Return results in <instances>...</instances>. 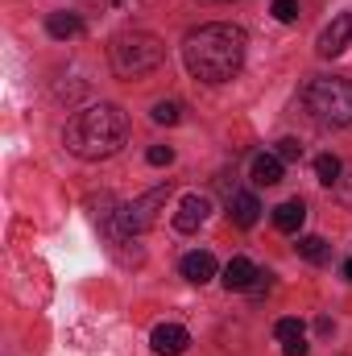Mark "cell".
<instances>
[{
	"label": "cell",
	"mask_w": 352,
	"mask_h": 356,
	"mask_svg": "<svg viewBox=\"0 0 352 356\" xmlns=\"http://www.w3.org/2000/svg\"><path fill=\"white\" fill-rule=\"evenodd\" d=\"M269 277H273V273H257V282H253V286H249V290H253V294H265V290H269V286H273V282H269Z\"/></svg>",
	"instance_id": "cell-23"
},
{
	"label": "cell",
	"mask_w": 352,
	"mask_h": 356,
	"mask_svg": "<svg viewBox=\"0 0 352 356\" xmlns=\"http://www.w3.org/2000/svg\"><path fill=\"white\" fill-rule=\"evenodd\" d=\"M154 124H178L182 120V108H178L175 99H162V104H154Z\"/></svg>",
	"instance_id": "cell-18"
},
{
	"label": "cell",
	"mask_w": 352,
	"mask_h": 356,
	"mask_svg": "<svg viewBox=\"0 0 352 356\" xmlns=\"http://www.w3.org/2000/svg\"><path fill=\"white\" fill-rule=\"evenodd\" d=\"M182 277L186 282H195V286H203V282H211L216 277V257L207 253V249H195V253H186L182 257Z\"/></svg>",
	"instance_id": "cell-11"
},
{
	"label": "cell",
	"mask_w": 352,
	"mask_h": 356,
	"mask_svg": "<svg viewBox=\"0 0 352 356\" xmlns=\"http://www.w3.org/2000/svg\"><path fill=\"white\" fill-rule=\"evenodd\" d=\"M269 13H273L282 25H290V21L298 17V0H273V8H269Z\"/></svg>",
	"instance_id": "cell-20"
},
{
	"label": "cell",
	"mask_w": 352,
	"mask_h": 356,
	"mask_svg": "<svg viewBox=\"0 0 352 356\" xmlns=\"http://www.w3.org/2000/svg\"><path fill=\"white\" fill-rule=\"evenodd\" d=\"M336 191H340V199H344V203H352V170H349V175H340Z\"/></svg>",
	"instance_id": "cell-22"
},
{
	"label": "cell",
	"mask_w": 352,
	"mask_h": 356,
	"mask_svg": "<svg viewBox=\"0 0 352 356\" xmlns=\"http://www.w3.org/2000/svg\"><path fill=\"white\" fill-rule=\"evenodd\" d=\"M207 216H211V203L203 199V195H182L178 199V211H175V228L178 232H195V228H203L207 224Z\"/></svg>",
	"instance_id": "cell-7"
},
{
	"label": "cell",
	"mask_w": 352,
	"mask_h": 356,
	"mask_svg": "<svg viewBox=\"0 0 352 356\" xmlns=\"http://www.w3.org/2000/svg\"><path fill=\"white\" fill-rule=\"evenodd\" d=\"M273 154H278L282 162H298V158H303V141H294V137H282Z\"/></svg>",
	"instance_id": "cell-19"
},
{
	"label": "cell",
	"mask_w": 352,
	"mask_h": 356,
	"mask_svg": "<svg viewBox=\"0 0 352 356\" xmlns=\"http://www.w3.org/2000/svg\"><path fill=\"white\" fill-rule=\"evenodd\" d=\"M315 175H319L323 186H336L340 175H344V162H340L336 154H319V158H315Z\"/></svg>",
	"instance_id": "cell-16"
},
{
	"label": "cell",
	"mask_w": 352,
	"mask_h": 356,
	"mask_svg": "<svg viewBox=\"0 0 352 356\" xmlns=\"http://www.w3.org/2000/svg\"><path fill=\"white\" fill-rule=\"evenodd\" d=\"M46 29H50V38H58V42H67V38H75V33L83 29V21H79L75 13H50V21H46Z\"/></svg>",
	"instance_id": "cell-15"
},
{
	"label": "cell",
	"mask_w": 352,
	"mask_h": 356,
	"mask_svg": "<svg viewBox=\"0 0 352 356\" xmlns=\"http://www.w3.org/2000/svg\"><path fill=\"white\" fill-rule=\"evenodd\" d=\"M257 273H262V269L253 266L249 257H232V261L224 266V286H228V290H249V286L257 282Z\"/></svg>",
	"instance_id": "cell-12"
},
{
	"label": "cell",
	"mask_w": 352,
	"mask_h": 356,
	"mask_svg": "<svg viewBox=\"0 0 352 356\" xmlns=\"http://www.w3.org/2000/svg\"><path fill=\"white\" fill-rule=\"evenodd\" d=\"M298 253H303L307 261H315V266H323V261L332 257V245H328L323 236H303V241H298Z\"/></svg>",
	"instance_id": "cell-17"
},
{
	"label": "cell",
	"mask_w": 352,
	"mask_h": 356,
	"mask_svg": "<svg viewBox=\"0 0 352 356\" xmlns=\"http://www.w3.org/2000/svg\"><path fill=\"white\" fill-rule=\"evenodd\" d=\"M352 42V13H340L323 33H319V42H315V50L323 54V58H336V54H344Z\"/></svg>",
	"instance_id": "cell-6"
},
{
	"label": "cell",
	"mask_w": 352,
	"mask_h": 356,
	"mask_svg": "<svg viewBox=\"0 0 352 356\" xmlns=\"http://www.w3.org/2000/svg\"><path fill=\"white\" fill-rule=\"evenodd\" d=\"M186 344H191V332L178 327V323H158V327L150 332V348L158 356H182Z\"/></svg>",
	"instance_id": "cell-8"
},
{
	"label": "cell",
	"mask_w": 352,
	"mask_h": 356,
	"mask_svg": "<svg viewBox=\"0 0 352 356\" xmlns=\"http://www.w3.org/2000/svg\"><path fill=\"white\" fill-rule=\"evenodd\" d=\"M245 54H249V38H245L241 25H228V21L199 25L182 38V63L199 83L237 79L241 67H245Z\"/></svg>",
	"instance_id": "cell-1"
},
{
	"label": "cell",
	"mask_w": 352,
	"mask_h": 356,
	"mask_svg": "<svg viewBox=\"0 0 352 356\" xmlns=\"http://www.w3.org/2000/svg\"><path fill=\"white\" fill-rule=\"evenodd\" d=\"M145 158H150V166H170V162H175V149H170V145H150Z\"/></svg>",
	"instance_id": "cell-21"
},
{
	"label": "cell",
	"mask_w": 352,
	"mask_h": 356,
	"mask_svg": "<svg viewBox=\"0 0 352 356\" xmlns=\"http://www.w3.org/2000/svg\"><path fill=\"white\" fill-rule=\"evenodd\" d=\"M303 220H307L303 199H286V203H278V207H273V228H278V232H298V228H303Z\"/></svg>",
	"instance_id": "cell-14"
},
{
	"label": "cell",
	"mask_w": 352,
	"mask_h": 356,
	"mask_svg": "<svg viewBox=\"0 0 352 356\" xmlns=\"http://www.w3.org/2000/svg\"><path fill=\"white\" fill-rule=\"evenodd\" d=\"M228 216H232V224H237V228H253V224H257V216H262L257 195H253V191H237V195L228 199Z\"/></svg>",
	"instance_id": "cell-10"
},
{
	"label": "cell",
	"mask_w": 352,
	"mask_h": 356,
	"mask_svg": "<svg viewBox=\"0 0 352 356\" xmlns=\"http://www.w3.org/2000/svg\"><path fill=\"white\" fill-rule=\"evenodd\" d=\"M303 104H307V112L319 124H332V129L352 124V83L349 79H311Z\"/></svg>",
	"instance_id": "cell-4"
},
{
	"label": "cell",
	"mask_w": 352,
	"mask_h": 356,
	"mask_svg": "<svg viewBox=\"0 0 352 356\" xmlns=\"http://www.w3.org/2000/svg\"><path fill=\"white\" fill-rule=\"evenodd\" d=\"M125 141H129V112L120 104H91L67 120V133H63V145L83 162L112 158Z\"/></svg>",
	"instance_id": "cell-2"
},
{
	"label": "cell",
	"mask_w": 352,
	"mask_h": 356,
	"mask_svg": "<svg viewBox=\"0 0 352 356\" xmlns=\"http://www.w3.org/2000/svg\"><path fill=\"white\" fill-rule=\"evenodd\" d=\"M249 178H253V186H278L282 182V158L278 154H257L253 166H249Z\"/></svg>",
	"instance_id": "cell-13"
},
{
	"label": "cell",
	"mask_w": 352,
	"mask_h": 356,
	"mask_svg": "<svg viewBox=\"0 0 352 356\" xmlns=\"http://www.w3.org/2000/svg\"><path fill=\"white\" fill-rule=\"evenodd\" d=\"M220 4H232V0H220Z\"/></svg>",
	"instance_id": "cell-25"
},
{
	"label": "cell",
	"mask_w": 352,
	"mask_h": 356,
	"mask_svg": "<svg viewBox=\"0 0 352 356\" xmlns=\"http://www.w3.org/2000/svg\"><path fill=\"white\" fill-rule=\"evenodd\" d=\"M273 336H278V344H282L286 356H307V348H311L303 319H278V323H273Z\"/></svg>",
	"instance_id": "cell-9"
},
{
	"label": "cell",
	"mask_w": 352,
	"mask_h": 356,
	"mask_svg": "<svg viewBox=\"0 0 352 356\" xmlns=\"http://www.w3.org/2000/svg\"><path fill=\"white\" fill-rule=\"evenodd\" d=\"M344 277H349V282H352V261H349V266H344Z\"/></svg>",
	"instance_id": "cell-24"
},
{
	"label": "cell",
	"mask_w": 352,
	"mask_h": 356,
	"mask_svg": "<svg viewBox=\"0 0 352 356\" xmlns=\"http://www.w3.org/2000/svg\"><path fill=\"white\" fill-rule=\"evenodd\" d=\"M166 199H170V186L162 182V186L145 191L141 199H133V203H120V211H116L120 236H141V232H150V228L158 224V211L166 207Z\"/></svg>",
	"instance_id": "cell-5"
},
{
	"label": "cell",
	"mask_w": 352,
	"mask_h": 356,
	"mask_svg": "<svg viewBox=\"0 0 352 356\" xmlns=\"http://www.w3.org/2000/svg\"><path fill=\"white\" fill-rule=\"evenodd\" d=\"M108 58H112V71L120 79H141V75H154L166 63V42L150 29H133V33L112 38Z\"/></svg>",
	"instance_id": "cell-3"
}]
</instances>
